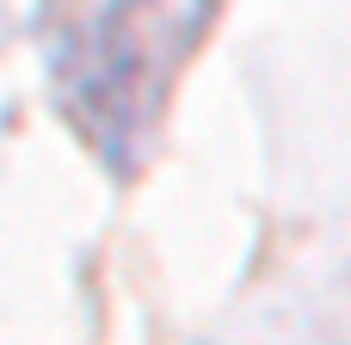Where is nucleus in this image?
I'll use <instances>...</instances> for the list:
<instances>
[]
</instances>
